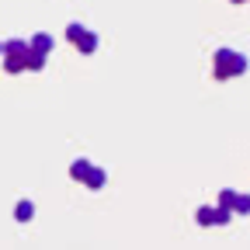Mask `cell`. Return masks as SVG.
<instances>
[{
  "label": "cell",
  "instance_id": "11",
  "mask_svg": "<svg viewBox=\"0 0 250 250\" xmlns=\"http://www.w3.org/2000/svg\"><path fill=\"white\" fill-rule=\"evenodd\" d=\"M0 52H4V45H0Z\"/></svg>",
  "mask_w": 250,
  "mask_h": 250
},
{
  "label": "cell",
  "instance_id": "4",
  "mask_svg": "<svg viewBox=\"0 0 250 250\" xmlns=\"http://www.w3.org/2000/svg\"><path fill=\"white\" fill-rule=\"evenodd\" d=\"M28 45H31V52H39V56H45V52L52 49V39L45 35V31H39V35H35V39H31Z\"/></svg>",
  "mask_w": 250,
  "mask_h": 250
},
{
  "label": "cell",
  "instance_id": "7",
  "mask_svg": "<svg viewBox=\"0 0 250 250\" xmlns=\"http://www.w3.org/2000/svg\"><path fill=\"white\" fill-rule=\"evenodd\" d=\"M87 188H94V191H98V188L104 184V170L101 167H90V174H87V181H83Z\"/></svg>",
  "mask_w": 250,
  "mask_h": 250
},
{
  "label": "cell",
  "instance_id": "9",
  "mask_svg": "<svg viewBox=\"0 0 250 250\" xmlns=\"http://www.w3.org/2000/svg\"><path fill=\"white\" fill-rule=\"evenodd\" d=\"M233 212H240V215H250V195H236V205H233Z\"/></svg>",
  "mask_w": 250,
  "mask_h": 250
},
{
  "label": "cell",
  "instance_id": "5",
  "mask_svg": "<svg viewBox=\"0 0 250 250\" xmlns=\"http://www.w3.org/2000/svg\"><path fill=\"white\" fill-rule=\"evenodd\" d=\"M87 174H90V164H87V160H73V164H70V177H73V181H80V184H83V181H87Z\"/></svg>",
  "mask_w": 250,
  "mask_h": 250
},
{
  "label": "cell",
  "instance_id": "8",
  "mask_svg": "<svg viewBox=\"0 0 250 250\" xmlns=\"http://www.w3.org/2000/svg\"><path fill=\"white\" fill-rule=\"evenodd\" d=\"M233 205H236V191H233V188H226V191L219 195V208H223V212H233Z\"/></svg>",
  "mask_w": 250,
  "mask_h": 250
},
{
  "label": "cell",
  "instance_id": "10",
  "mask_svg": "<svg viewBox=\"0 0 250 250\" xmlns=\"http://www.w3.org/2000/svg\"><path fill=\"white\" fill-rule=\"evenodd\" d=\"M198 223L202 226H215V208H198Z\"/></svg>",
  "mask_w": 250,
  "mask_h": 250
},
{
  "label": "cell",
  "instance_id": "1",
  "mask_svg": "<svg viewBox=\"0 0 250 250\" xmlns=\"http://www.w3.org/2000/svg\"><path fill=\"white\" fill-rule=\"evenodd\" d=\"M243 70H247V56L243 52H233V49H219L215 52V80L240 77Z\"/></svg>",
  "mask_w": 250,
  "mask_h": 250
},
{
  "label": "cell",
  "instance_id": "6",
  "mask_svg": "<svg viewBox=\"0 0 250 250\" xmlns=\"http://www.w3.org/2000/svg\"><path fill=\"white\" fill-rule=\"evenodd\" d=\"M31 215H35V205H31L28 198H24V202H18V212H14V219H18V223H28Z\"/></svg>",
  "mask_w": 250,
  "mask_h": 250
},
{
  "label": "cell",
  "instance_id": "2",
  "mask_svg": "<svg viewBox=\"0 0 250 250\" xmlns=\"http://www.w3.org/2000/svg\"><path fill=\"white\" fill-rule=\"evenodd\" d=\"M28 56H31V45L21 42V39H11V42L4 45V70H7V73L28 70Z\"/></svg>",
  "mask_w": 250,
  "mask_h": 250
},
{
  "label": "cell",
  "instance_id": "3",
  "mask_svg": "<svg viewBox=\"0 0 250 250\" xmlns=\"http://www.w3.org/2000/svg\"><path fill=\"white\" fill-rule=\"evenodd\" d=\"M66 39H73V45L80 49V52H94V49H98V35H94V31L90 28H83V24H70L66 28Z\"/></svg>",
  "mask_w": 250,
  "mask_h": 250
}]
</instances>
